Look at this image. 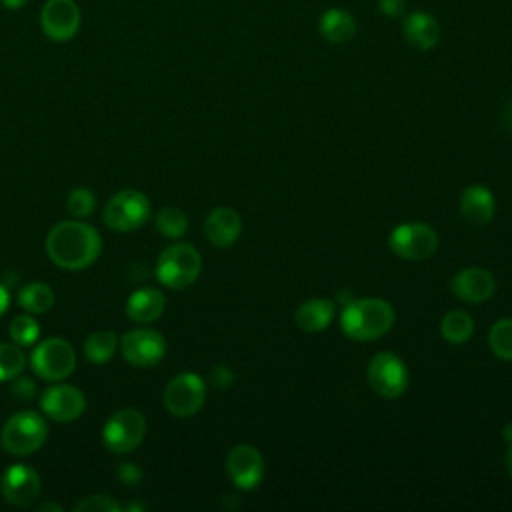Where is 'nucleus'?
Returning <instances> with one entry per match:
<instances>
[{
    "label": "nucleus",
    "mask_w": 512,
    "mask_h": 512,
    "mask_svg": "<svg viewBox=\"0 0 512 512\" xmlns=\"http://www.w3.org/2000/svg\"><path fill=\"white\" fill-rule=\"evenodd\" d=\"M232 380H234V376H232V372H230L228 366L218 364V366H214L212 372H210V384H212L214 388H228V386L232 384Z\"/></svg>",
    "instance_id": "nucleus-34"
},
{
    "label": "nucleus",
    "mask_w": 512,
    "mask_h": 512,
    "mask_svg": "<svg viewBox=\"0 0 512 512\" xmlns=\"http://www.w3.org/2000/svg\"><path fill=\"white\" fill-rule=\"evenodd\" d=\"M10 336L18 346H32L40 336V326L32 316H16L10 322Z\"/></svg>",
    "instance_id": "nucleus-29"
},
{
    "label": "nucleus",
    "mask_w": 512,
    "mask_h": 512,
    "mask_svg": "<svg viewBox=\"0 0 512 512\" xmlns=\"http://www.w3.org/2000/svg\"><path fill=\"white\" fill-rule=\"evenodd\" d=\"M150 216V200L138 190H120L104 208V222L118 232L140 228Z\"/></svg>",
    "instance_id": "nucleus-8"
},
{
    "label": "nucleus",
    "mask_w": 512,
    "mask_h": 512,
    "mask_svg": "<svg viewBox=\"0 0 512 512\" xmlns=\"http://www.w3.org/2000/svg\"><path fill=\"white\" fill-rule=\"evenodd\" d=\"M38 512H44V510H54V512H62V508L58 506V504H50V502H46V504H40L38 508H36Z\"/></svg>",
    "instance_id": "nucleus-39"
},
{
    "label": "nucleus",
    "mask_w": 512,
    "mask_h": 512,
    "mask_svg": "<svg viewBox=\"0 0 512 512\" xmlns=\"http://www.w3.org/2000/svg\"><path fill=\"white\" fill-rule=\"evenodd\" d=\"M450 288L460 300L480 304V302L488 300L494 294L496 278L486 268L468 266V268H462L460 272L454 274Z\"/></svg>",
    "instance_id": "nucleus-16"
},
{
    "label": "nucleus",
    "mask_w": 512,
    "mask_h": 512,
    "mask_svg": "<svg viewBox=\"0 0 512 512\" xmlns=\"http://www.w3.org/2000/svg\"><path fill=\"white\" fill-rule=\"evenodd\" d=\"M202 268V258L198 250L190 244H172L162 250L156 262V278L174 290L190 286Z\"/></svg>",
    "instance_id": "nucleus-4"
},
{
    "label": "nucleus",
    "mask_w": 512,
    "mask_h": 512,
    "mask_svg": "<svg viewBox=\"0 0 512 512\" xmlns=\"http://www.w3.org/2000/svg\"><path fill=\"white\" fill-rule=\"evenodd\" d=\"M40 408L50 420L72 422L82 416L86 398L82 390L72 384H52L42 392Z\"/></svg>",
    "instance_id": "nucleus-13"
},
{
    "label": "nucleus",
    "mask_w": 512,
    "mask_h": 512,
    "mask_svg": "<svg viewBox=\"0 0 512 512\" xmlns=\"http://www.w3.org/2000/svg\"><path fill=\"white\" fill-rule=\"evenodd\" d=\"M18 304L32 314H44L54 304V292L44 282H30L20 288Z\"/></svg>",
    "instance_id": "nucleus-23"
},
{
    "label": "nucleus",
    "mask_w": 512,
    "mask_h": 512,
    "mask_svg": "<svg viewBox=\"0 0 512 512\" xmlns=\"http://www.w3.org/2000/svg\"><path fill=\"white\" fill-rule=\"evenodd\" d=\"M0 490L10 506L28 508L40 494V476L28 464H14L4 472Z\"/></svg>",
    "instance_id": "nucleus-14"
},
{
    "label": "nucleus",
    "mask_w": 512,
    "mask_h": 512,
    "mask_svg": "<svg viewBox=\"0 0 512 512\" xmlns=\"http://www.w3.org/2000/svg\"><path fill=\"white\" fill-rule=\"evenodd\" d=\"M46 438L48 424L38 412L32 410L12 414L0 432L2 448L14 456H26L36 452L38 448H42Z\"/></svg>",
    "instance_id": "nucleus-3"
},
{
    "label": "nucleus",
    "mask_w": 512,
    "mask_h": 512,
    "mask_svg": "<svg viewBox=\"0 0 512 512\" xmlns=\"http://www.w3.org/2000/svg\"><path fill=\"white\" fill-rule=\"evenodd\" d=\"M116 476L126 486H138L140 478H142V470L136 464H132V462H122L116 468Z\"/></svg>",
    "instance_id": "nucleus-33"
},
{
    "label": "nucleus",
    "mask_w": 512,
    "mask_h": 512,
    "mask_svg": "<svg viewBox=\"0 0 512 512\" xmlns=\"http://www.w3.org/2000/svg\"><path fill=\"white\" fill-rule=\"evenodd\" d=\"M164 302L158 288H140L126 300V314L132 322H154L164 312Z\"/></svg>",
    "instance_id": "nucleus-21"
},
{
    "label": "nucleus",
    "mask_w": 512,
    "mask_h": 512,
    "mask_svg": "<svg viewBox=\"0 0 512 512\" xmlns=\"http://www.w3.org/2000/svg\"><path fill=\"white\" fill-rule=\"evenodd\" d=\"M394 324V310L382 298L348 300L340 314V328L350 340L370 342L384 336Z\"/></svg>",
    "instance_id": "nucleus-2"
},
{
    "label": "nucleus",
    "mask_w": 512,
    "mask_h": 512,
    "mask_svg": "<svg viewBox=\"0 0 512 512\" xmlns=\"http://www.w3.org/2000/svg\"><path fill=\"white\" fill-rule=\"evenodd\" d=\"M10 392L20 400V402H28L34 398L36 394V386H34V380L30 378H12V386H10Z\"/></svg>",
    "instance_id": "nucleus-32"
},
{
    "label": "nucleus",
    "mask_w": 512,
    "mask_h": 512,
    "mask_svg": "<svg viewBox=\"0 0 512 512\" xmlns=\"http://www.w3.org/2000/svg\"><path fill=\"white\" fill-rule=\"evenodd\" d=\"M494 208H496V200L490 188L482 184L468 186L460 196V212L474 226L488 224L494 216Z\"/></svg>",
    "instance_id": "nucleus-18"
},
{
    "label": "nucleus",
    "mask_w": 512,
    "mask_h": 512,
    "mask_svg": "<svg viewBox=\"0 0 512 512\" xmlns=\"http://www.w3.org/2000/svg\"><path fill=\"white\" fill-rule=\"evenodd\" d=\"M440 332L442 336L452 342V344H462L466 342L472 332H474V320L468 312L464 310H452L448 312L442 322H440Z\"/></svg>",
    "instance_id": "nucleus-24"
},
{
    "label": "nucleus",
    "mask_w": 512,
    "mask_h": 512,
    "mask_svg": "<svg viewBox=\"0 0 512 512\" xmlns=\"http://www.w3.org/2000/svg\"><path fill=\"white\" fill-rule=\"evenodd\" d=\"M402 34L408 44H412L418 50H430L436 46L440 38V26L438 22L426 14V12H412L404 18Z\"/></svg>",
    "instance_id": "nucleus-19"
},
{
    "label": "nucleus",
    "mask_w": 512,
    "mask_h": 512,
    "mask_svg": "<svg viewBox=\"0 0 512 512\" xmlns=\"http://www.w3.org/2000/svg\"><path fill=\"white\" fill-rule=\"evenodd\" d=\"M368 382L382 398H398L406 392L410 374L400 356L394 352H378L368 364Z\"/></svg>",
    "instance_id": "nucleus-9"
},
{
    "label": "nucleus",
    "mask_w": 512,
    "mask_h": 512,
    "mask_svg": "<svg viewBox=\"0 0 512 512\" xmlns=\"http://www.w3.org/2000/svg\"><path fill=\"white\" fill-rule=\"evenodd\" d=\"M388 246L404 260H426L438 248V234L424 222H404L390 232Z\"/></svg>",
    "instance_id": "nucleus-7"
},
{
    "label": "nucleus",
    "mask_w": 512,
    "mask_h": 512,
    "mask_svg": "<svg viewBox=\"0 0 512 512\" xmlns=\"http://www.w3.org/2000/svg\"><path fill=\"white\" fill-rule=\"evenodd\" d=\"M334 312H336V306L332 300L310 298L298 306L294 320H296V326L304 332H320L330 326Z\"/></svg>",
    "instance_id": "nucleus-20"
},
{
    "label": "nucleus",
    "mask_w": 512,
    "mask_h": 512,
    "mask_svg": "<svg viewBox=\"0 0 512 512\" xmlns=\"http://www.w3.org/2000/svg\"><path fill=\"white\" fill-rule=\"evenodd\" d=\"M8 304H10V292H8V288L0 282V316L8 310Z\"/></svg>",
    "instance_id": "nucleus-36"
},
{
    "label": "nucleus",
    "mask_w": 512,
    "mask_h": 512,
    "mask_svg": "<svg viewBox=\"0 0 512 512\" xmlns=\"http://www.w3.org/2000/svg\"><path fill=\"white\" fill-rule=\"evenodd\" d=\"M506 468H508V472H510V476H512V444H510V448L506 450Z\"/></svg>",
    "instance_id": "nucleus-41"
},
{
    "label": "nucleus",
    "mask_w": 512,
    "mask_h": 512,
    "mask_svg": "<svg viewBox=\"0 0 512 512\" xmlns=\"http://www.w3.org/2000/svg\"><path fill=\"white\" fill-rule=\"evenodd\" d=\"M492 352L502 360H512V318H500L488 332Z\"/></svg>",
    "instance_id": "nucleus-26"
},
{
    "label": "nucleus",
    "mask_w": 512,
    "mask_h": 512,
    "mask_svg": "<svg viewBox=\"0 0 512 512\" xmlns=\"http://www.w3.org/2000/svg\"><path fill=\"white\" fill-rule=\"evenodd\" d=\"M404 0H378V8L386 16H400L404 12Z\"/></svg>",
    "instance_id": "nucleus-35"
},
{
    "label": "nucleus",
    "mask_w": 512,
    "mask_h": 512,
    "mask_svg": "<svg viewBox=\"0 0 512 512\" xmlns=\"http://www.w3.org/2000/svg\"><path fill=\"white\" fill-rule=\"evenodd\" d=\"M80 8L74 0H46L40 12L42 32L54 42H66L80 28Z\"/></svg>",
    "instance_id": "nucleus-12"
},
{
    "label": "nucleus",
    "mask_w": 512,
    "mask_h": 512,
    "mask_svg": "<svg viewBox=\"0 0 512 512\" xmlns=\"http://www.w3.org/2000/svg\"><path fill=\"white\" fill-rule=\"evenodd\" d=\"M102 240L96 228L78 220H66L52 226L46 236L50 260L66 270L88 268L100 256Z\"/></svg>",
    "instance_id": "nucleus-1"
},
{
    "label": "nucleus",
    "mask_w": 512,
    "mask_h": 512,
    "mask_svg": "<svg viewBox=\"0 0 512 512\" xmlns=\"http://www.w3.org/2000/svg\"><path fill=\"white\" fill-rule=\"evenodd\" d=\"M226 472L240 490H252L264 476V458L254 446L238 444L226 456Z\"/></svg>",
    "instance_id": "nucleus-15"
},
{
    "label": "nucleus",
    "mask_w": 512,
    "mask_h": 512,
    "mask_svg": "<svg viewBox=\"0 0 512 512\" xmlns=\"http://www.w3.org/2000/svg\"><path fill=\"white\" fill-rule=\"evenodd\" d=\"M2 4L8 8V10H20L28 4V0H2Z\"/></svg>",
    "instance_id": "nucleus-38"
},
{
    "label": "nucleus",
    "mask_w": 512,
    "mask_h": 512,
    "mask_svg": "<svg viewBox=\"0 0 512 512\" xmlns=\"http://www.w3.org/2000/svg\"><path fill=\"white\" fill-rule=\"evenodd\" d=\"M74 512H120V504L106 494H94L76 502Z\"/></svg>",
    "instance_id": "nucleus-31"
},
{
    "label": "nucleus",
    "mask_w": 512,
    "mask_h": 512,
    "mask_svg": "<svg viewBox=\"0 0 512 512\" xmlns=\"http://www.w3.org/2000/svg\"><path fill=\"white\" fill-rule=\"evenodd\" d=\"M356 32L354 18L342 8H330L320 18V34L334 44L348 42Z\"/></svg>",
    "instance_id": "nucleus-22"
},
{
    "label": "nucleus",
    "mask_w": 512,
    "mask_h": 512,
    "mask_svg": "<svg viewBox=\"0 0 512 512\" xmlns=\"http://www.w3.org/2000/svg\"><path fill=\"white\" fill-rule=\"evenodd\" d=\"M206 398V384L194 372H182L174 376L162 394L164 406L172 416L186 418L196 414Z\"/></svg>",
    "instance_id": "nucleus-10"
},
{
    "label": "nucleus",
    "mask_w": 512,
    "mask_h": 512,
    "mask_svg": "<svg viewBox=\"0 0 512 512\" xmlns=\"http://www.w3.org/2000/svg\"><path fill=\"white\" fill-rule=\"evenodd\" d=\"M30 364L36 376L42 380L60 382L72 374L76 366V354L70 342L62 338H46L32 350Z\"/></svg>",
    "instance_id": "nucleus-5"
},
{
    "label": "nucleus",
    "mask_w": 512,
    "mask_h": 512,
    "mask_svg": "<svg viewBox=\"0 0 512 512\" xmlns=\"http://www.w3.org/2000/svg\"><path fill=\"white\" fill-rule=\"evenodd\" d=\"M66 206H68V212H70L72 216L84 218V216H90V214L94 212L96 198H94V194H92L88 188H74V190L68 194Z\"/></svg>",
    "instance_id": "nucleus-30"
},
{
    "label": "nucleus",
    "mask_w": 512,
    "mask_h": 512,
    "mask_svg": "<svg viewBox=\"0 0 512 512\" xmlns=\"http://www.w3.org/2000/svg\"><path fill=\"white\" fill-rule=\"evenodd\" d=\"M502 436L512 444V424H506V426L502 428Z\"/></svg>",
    "instance_id": "nucleus-40"
},
{
    "label": "nucleus",
    "mask_w": 512,
    "mask_h": 512,
    "mask_svg": "<svg viewBox=\"0 0 512 512\" xmlns=\"http://www.w3.org/2000/svg\"><path fill=\"white\" fill-rule=\"evenodd\" d=\"M156 228L166 238H180L188 230V218L180 208L166 206L156 214Z\"/></svg>",
    "instance_id": "nucleus-27"
},
{
    "label": "nucleus",
    "mask_w": 512,
    "mask_h": 512,
    "mask_svg": "<svg viewBox=\"0 0 512 512\" xmlns=\"http://www.w3.org/2000/svg\"><path fill=\"white\" fill-rule=\"evenodd\" d=\"M146 436V418L136 408L114 412L102 430L104 446L114 454H126L138 448Z\"/></svg>",
    "instance_id": "nucleus-6"
},
{
    "label": "nucleus",
    "mask_w": 512,
    "mask_h": 512,
    "mask_svg": "<svg viewBox=\"0 0 512 512\" xmlns=\"http://www.w3.org/2000/svg\"><path fill=\"white\" fill-rule=\"evenodd\" d=\"M240 230H242V220H240L238 212L228 206L214 208L204 222L206 238L210 240V244H214L218 248L232 246L238 240Z\"/></svg>",
    "instance_id": "nucleus-17"
},
{
    "label": "nucleus",
    "mask_w": 512,
    "mask_h": 512,
    "mask_svg": "<svg viewBox=\"0 0 512 512\" xmlns=\"http://www.w3.org/2000/svg\"><path fill=\"white\" fill-rule=\"evenodd\" d=\"M502 124L512 132V102H508L502 110Z\"/></svg>",
    "instance_id": "nucleus-37"
},
{
    "label": "nucleus",
    "mask_w": 512,
    "mask_h": 512,
    "mask_svg": "<svg viewBox=\"0 0 512 512\" xmlns=\"http://www.w3.org/2000/svg\"><path fill=\"white\" fill-rule=\"evenodd\" d=\"M120 350L126 362L132 366H154L158 364L166 354V340L160 332L150 328H138L130 330L120 340Z\"/></svg>",
    "instance_id": "nucleus-11"
},
{
    "label": "nucleus",
    "mask_w": 512,
    "mask_h": 512,
    "mask_svg": "<svg viewBox=\"0 0 512 512\" xmlns=\"http://www.w3.org/2000/svg\"><path fill=\"white\" fill-rule=\"evenodd\" d=\"M26 366V354L20 350V346L2 342L0 344V382L16 378Z\"/></svg>",
    "instance_id": "nucleus-28"
},
{
    "label": "nucleus",
    "mask_w": 512,
    "mask_h": 512,
    "mask_svg": "<svg viewBox=\"0 0 512 512\" xmlns=\"http://www.w3.org/2000/svg\"><path fill=\"white\" fill-rule=\"evenodd\" d=\"M114 348H116V334L110 330H98L86 338L84 356L92 364H104L112 358Z\"/></svg>",
    "instance_id": "nucleus-25"
}]
</instances>
